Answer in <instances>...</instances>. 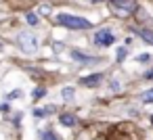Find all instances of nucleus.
<instances>
[{"instance_id": "nucleus-7", "label": "nucleus", "mask_w": 153, "mask_h": 140, "mask_svg": "<svg viewBox=\"0 0 153 140\" xmlns=\"http://www.w3.org/2000/svg\"><path fill=\"white\" fill-rule=\"evenodd\" d=\"M76 115H71V113H63L61 115V123L65 125V127H71V125H76Z\"/></svg>"}, {"instance_id": "nucleus-9", "label": "nucleus", "mask_w": 153, "mask_h": 140, "mask_svg": "<svg viewBox=\"0 0 153 140\" xmlns=\"http://www.w3.org/2000/svg\"><path fill=\"white\" fill-rule=\"evenodd\" d=\"M138 36H140L147 44H153V32H149V29L143 27V29H138Z\"/></svg>"}, {"instance_id": "nucleus-16", "label": "nucleus", "mask_w": 153, "mask_h": 140, "mask_svg": "<svg viewBox=\"0 0 153 140\" xmlns=\"http://www.w3.org/2000/svg\"><path fill=\"white\" fill-rule=\"evenodd\" d=\"M136 61H143V63H145V61H149V55H138Z\"/></svg>"}, {"instance_id": "nucleus-20", "label": "nucleus", "mask_w": 153, "mask_h": 140, "mask_svg": "<svg viewBox=\"0 0 153 140\" xmlns=\"http://www.w3.org/2000/svg\"><path fill=\"white\" fill-rule=\"evenodd\" d=\"M0 50H2V44H0Z\"/></svg>"}, {"instance_id": "nucleus-8", "label": "nucleus", "mask_w": 153, "mask_h": 140, "mask_svg": "<svg viewBox=\"0 0 153 140\" xmlns=\"http://www.w3.org/2000/svg\"><path fill=\"white\" fill-rule=\"evenodd\" d=\"M57 111V107H46V109H34V115L36 117H46V115H51V113H55Z\"/></svg>"}, {"instance_id": "nucleus-15", "label": "nucleus", "mask_w": 153, "mask_h": 140, "mask_svg": "<svg viewBox=\"0 0 153 140\" xmlns=\"http://www.w3.org/2000/svg\"><path fill=\"white\" fill-rule=\"evenodd\" d=\"M44 94H46V90H44V88H36V90H34V98H42Z\"/></svg>"}, {"instance_id": "nucleus-11", "label": "nucleus", "mask_w": 153, "mask_h": 140, "mask_svg": "<svg viewBox=\"0 0 153 140\" xmlns=\"http://www.w3.org/2000/svg\"><path fill=\"white\" fill-rule=\"evenodd\" d=\"M140 102H145V105H151V102H153V88L140 94Z\"/></svg>"}, {"instance_id": "nucleus-18", "label": "nucleus", "mask_w": 153, "mask_h": 140, "mask_svg": "<svg viewBox=\"0 0 153 140\" xmlns=\"http://www.w3.org/2000/svg\"><path fill=\"white\" fill-rule=\"evenodd\" d=\"M145 77H153V71H149V73H147V75H145Z\"/></svg>"}, {"instance_id": "nucleus-5", "label": "nucleus", "mask_w": 153, "mask_h": 140, "mask_svg": "<svg viewBox=\"0 0 153 140\" xmlns=\"http://www.w3.org/2000/svg\"><path fill=\"white\" fill-rule=\"evenodd\" d=\"M103 82V75L101 73H92V75H86V77H80V86H86V88H97L99 84Z\"/></svg>"}, {"instance_id": "nucleus-6", "label": "nucleus", "mask_w": 153, "mask_h": 140, "mask_svg": "<svg viewBox=\"0 0 153 140\" xmlns=\"http://www.w3.org/2000/svg\"><path fill=\"white\" fill-rule=\"evenodd\" d=\"M71 59H74V61H80V63H99V61H101L99 57L84 55L82 50H71Z\"/></svg>"}, {"instance_id": "nucleus-3", "label": "nucleus", "mask_w": 153, "mask_h": 140, "mask_svg": "<svg viewBox=\"0 0 153 140\" xmlns=\"http://www.w3.org/2000/svg\"><path fill=\"white\" fill-rule=\"evenodd\" d=\"M17 42H19V46H21L25 52H36V50H38V38H36L34 34H30V32L19 34Z\"/></svg>"}, {"instance_id": "nucleus-17", "label": "nucleus", "mask_w": 153, "mask_h": 140, "mask_svg": "<svg viewBox=\"0 0 153 140\" xmlns=\"http://www.w3.org/2000/svg\"><path fill=\"white\" fill-rule=\"evenodd\" d=\"M90 2H107V0H90Z\"/></svg>"}, {"instance_id": "nucleus-10", "label": "nucleus", "mask_w": 153, "mask_h": 140, "mask_svg": "<svg viewBox=\"0 0 153 140\" xmlns=\"http://www.w3.org/2000/svg\"><path fill=\"white\" fill-rule=\"evenodd\" d=\"M61 96H63L65 100H74L76 92H74V88H71V86H67V88H63V90H61Z\"/></svg>"}, {"instance_id": "nucleus-12", "label": "nucleus", "mask_w": 153, "mask_h": 140, "mask_svg": "<svg viewBox=\"0 0 153 140\" xmlns=\"http://www.w3.org/2000/svg\"><path fill=\"white\" fill-rule=\"evenodd\" d=\"M25 21H27L30 25H38V23H40V19H38L36 13H27V15H25Z\"/></svg>"}, {"instance_id": "nucleus-4", "label": "nucleus", "mask_w": 153, "mask_h": 140, "mask_svg": "<svg viewBox=\"0 0 153 140\" xmlns=\"http://www.w3.org/2000/svg\"><path fill=\"white\" fill-rule=\"evenodd\" d=\"M113 42H115V36L109 29H99L94 34V44L97 46H111Z\"/></svg>"}, {"instance_id": "nucleus-19", "label": "nucleus", "mask_w": 153, "mask_h": 140, "mask_svg": "<svg viewBox=\"0 0 153 140\" xmlns=\"http://www.w3.org/2000/svg\"><path fill=\"white\" fill-rule=\"evenodd\" d=\"M151 123H153V115H151Z\"/></svg>"}, {"instance_id": "nucleus-2", "label": "nucleus", "mask_w": 153, "mask_h": 140, "mask_svg": "<svg viewBox=\"0 0 153 140\" xmlns=\"http://www.w3.org/2000/svg\"><path fill=\"white\" fill-rule=\"evenodd\" d=\"M111 11L117 15V17H128L136 11V2L134 0H111L109 2Z\"/></svg>"}, {"instance_id": "nucleus-13", "label": "nucleus", "mask_w": 153, "mask_h": 140, "mask_svg": "<svg viewBox=\"0 0 153 140\" xmlns=\"http://www.w3.org/2000/svg\"><path fill=\"white\" fill-rule=\"evenodd\" d=\"M40 136H42V140H61V138H59V136H57L55 132H51V130H46V132H42Z\"/></svg>"}, {"instance_id": "nucleus-1", "label": "nucleus", "mask_w": 153, "mask_h": 140, "mask_svg": "<svg viewBox=\"0 0 153 140\" xmlns=\"http://www.w3.org/2000/svg\"><path fill=\"white\" fill-rule=\"evenodd\" d=\"M55 23H59L63 27H69V29H90L92 27L90 19H84V17H78V15H65V13H59L55 17Z\"/></svg>"}, {"instance_id": "nucleus-14", "label": "nucleus", "mask_w": 153, "mask_h": 140, "mask_svg": "<svg viewBox=\"0 0 153 140\" xmlns=\"http://www.w3.org/2000/svg\"><path fill=\"white\" fill-rule=\"evenodd\" d=\"M126 57H128V50H126L124 46H122V48H117V55H115V59H117V61L122 63V61H124Z\"/></svg>"}]
</instances>
